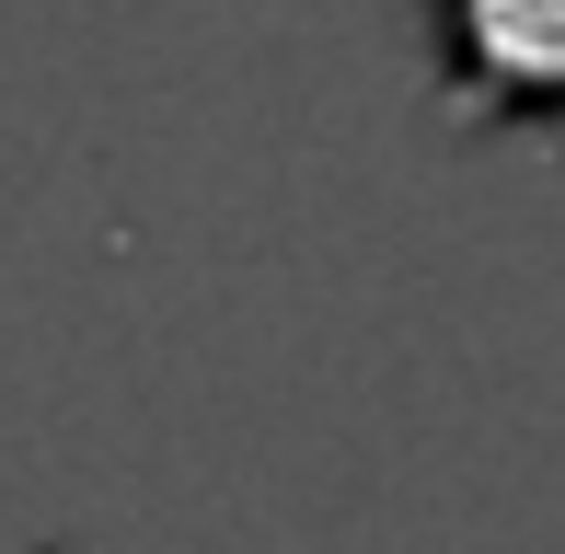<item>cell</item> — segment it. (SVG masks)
<instances>
[{"instance_id":"cell-1","label":"cell","mask_w":565,"mask_h":554,"mask_svg":"<svg viewBox=\"0 0 565 554\" xmlns=\"http://www.w3.org/2000/svg\"><path fill=\"white\" fill-rule=\"evenodd\" d=\"M439 93L473 128H543L565 116V0H427Z\"/></svg>"}]
</instances>
